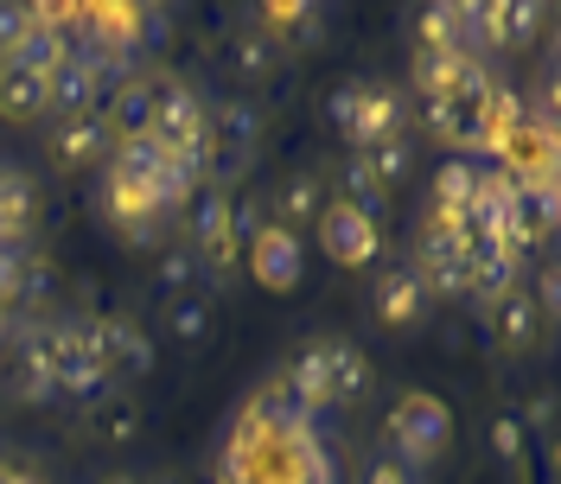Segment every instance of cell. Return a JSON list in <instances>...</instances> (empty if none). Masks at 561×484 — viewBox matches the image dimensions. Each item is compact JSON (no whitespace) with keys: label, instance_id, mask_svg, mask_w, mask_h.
Returning a JSON list of instances; mask_svg holds the SVG:
<instances>
[{"label":"cell","instance_id":"42","mask_svg":"<svg viewBox=\"0 0 561 484\" xmlns=\"http://www.w3.org/2000/svg\"><path fill=\"white\" fill-rule=\"evenodd\" d=\"M7 484H45V479H33V472H13V479H7Z\"/></svg>","mask_w":561,"mask_h":484},{"label":"cell","instance_id":"31","mask_svg":"<svg viewBox=\"0 0 561 484\" xmlns=\"http://www.w3.org/2000/svg\"><path fill=\"white\" fill-rule=\"evenodd\" d=\"M173 45V13L167 7H135V51H167Z\"/></svg>","mask_w":561,"mask_h":484},{"label":"cell","instance_id":"3","mask_svg":"<svg viewBox=\"0 0 561 484\" xmlns=\"http://www.w3.org/2000/svg\"><path fill=\"white\" fill-rule=\"evenodd\" d=\"M115 83H122V70H103V65H90V58L70 51L65 65L51 70V83H45V115H58V122H70V115H103L108 96H115Z\"/></svg>","mask_w":561,"mask_h":484},{"label":"cell","instance_id":"35","mask_svg":"<svg viewBox=\"0 0 561 484\" xmlns=\"http://www.w3.org/2000/svg\"><path fill=\"white\" fill-rule=\"evenodd\" d=\"M20 262H26V249H7L0 242V312L20 307Z\"/></svg>","mask_w":561,"mask_h":484},{"label":"cell","instance_id":"8","mask_svg":"<svg viewBox=\"0 0 561 484\" xmlns=\"http://www.w3.org/2000/svg\"><path fill=\"white\" fill-rule=\"evenodd\" d=\"M96 338H103V364L115 382H135L153 370V338L140 332L135 319H96Z\"/></svg>","mask_w":561,"mask_h":484},{"label":"cell","instance_id":"5","mask_svg":"<svg viewBox=\"0 0 561 484\" xmlns=\"http://www.w3.org/2000/svg\"><path fill=\"white\" fill-rule=\"evenodd\" d=\"M70 13H58V7H33V33L20 38L0 65L7 70H26V77H38V83H51V70L70 58V33H58Z\"/></svg>","mask_w":561,"mask_h":484},{"label":"cell","instance_id":"16","mask_svg":"<svg viewBox=\"0 0 561 484\" xmlns=\"http://www.w3.org/2000/svg\"><path fill=\"white\" fill-rule=\"evenodd\" d=\"M325 377H332V402H364L377 370H370V357L351 338H325Z\"/></svg>","mask_w":561,"mask_h":484},{"label":"cell","instance_id":"26","mask_svg":"<svg viewBox=\"0 0 561 484\" xmlns=\"http://www.w3.org/2000/svg\"><path fill=\"white\" fill-rule=\"evenodd\" d=\"M167 332H173L185 350H198L210 338V300L205 293H179L173 307H167Z\"/></svg>","mask_w":561,"mask_h":484},{"label":"cell","instance_id":"4","mask_svg":"<svg viewBox=\"0 0 561 484\" xmlns=\"http://www.w3.org/2000/svg\"><path fill=\"white\" fill-rule=\"evenodd\" d=\"M249 275L268 293H294L300 275H307V249H300V230H280V223H262L249 237Z\"/></svg>","mask_w":561,"mask_h":484},{"label":"cell","instance_id":"19","mask_svg":"<svg viewBox=\"0 0 561 484\" xmlns=\"http://www.w3.org/2000/svg\"><path fill=\"white\" fill-rule=\"evenodd\" d=\"M339 205L357 210V217H364L370 230H383V223H389V205H396V198H389L383 185H377V178L357 166V153H351V166L339 173Z\"/></svg>","mask_w":561,"mask_h":484},{"label":"cell","instance_id":"28","mask_svg":"<svg viewBox=\"0 0 561 484\" xmlns=\"http://www.w3.org/2000/svg\"><path fill=\"white\" fill-rule=\"evenodd\" d=\"M466 65V51H415V90L421 96H454V77Z\"/></svg>","mask_w":561,"mask_h":484},{"label":"cell","instance_id":"2","mask_svg":"<svg viewBox=\"0 0 561 484\" xmlns=\"http://www.w3.org/2000/svg\"><path fill=\"white\" fill-rule=\"evenodd\" d=\"M192 255L198 268H210L217 280L237 275V230H230V185L205 178L192 192Z\"/></svg>","mask_w":561,"mask_h":484},{"label":"cell","instance_id":"25","mask_svg":"<svg viewBox=\"0 0 561 484\" xmlns=\"http://www.w3.org/2000/svg\"><path fill=\"white\" fill-rule=\"evenodd\" d=\"M472 192H479V166H472V160H447V166L434 173V210H447V217H466Z\"/></svg>","mask_w":561,"mask_h":484},{"label":"cell","instance_id":"12","mask_svg":"<svg viewBox=\"0 0 561 484\" xmlns=\"http://www.w3.org/2000/svg\"><path fill=\"white\" fill-rule=\"evenodd\" d=\"M108 147H115V128H108L103 115H70V122H58V135H51V153L65 166H103Z\"/></svg>","mask_w":561,"mask_h":484},{"label":"cell","instance_id":"22","mask_svg":"<svg viewBox=\"0 0 561 484\" xmlns=\"http://www.w3.org/2000/svg\"><path fill=\"white\" fill-rule=\"evenodd\" d=\"M319 210H325V192H319V178H313V173L280 178V192H275V217H280V230L307 223V217H319Z\"/></svg>","mask_w":561,"mask_h":484},{"label":"cell","instance_id":"11","mask_svg":"<svg viewBox=\"0 0 561 484\" xmlns=\"http://www.w3.org/2000/svg\"><path fill=\"white\" fill-rule=\"evenodd\" d=\"M479 307H485L491 338H497L504 350H529V345H536L542 312H536V300H529L524 287H511V293H497V300H479Z\"/></svg>","mask_w":561,"mask_h":484},{"label":"cell","instance_id":"40","mask_svg":"<svg viewBox=\"0 0 561 484\" xmlns=\"http://www.w3.org/2000/svg\"><path fill=\"white\" fill-rule=\"evenodd\" d=\"M96 484H140L135 472H108V479H96Z\"/></svg>","mask_w":561,"mask_h":484},{"label":"cell","instance_id":"14","mask_svg":"<svg viewBox=\"0 0 561 484\" xmlns=\"http://www.w3.org/2000/svg\"><path fill=\"white\" fill-rule=\"evenodd\" d=\"M103 122L115 135H147V128H153V77H147V70H128V77L115 83Z\"/></svg>","mask_w":561,"mask_h":484},{"label":"cell","instance_id":"1","mask_svg":"<svg viewBox=\"0 0 561 484\" xmlns=\"http://www.w3.org/2000/svg\"><path fill=\"white\" fill-rule=\"evenodd\" d=\"M447 434H454V415L434 402V395H402L396 408H389V459L415 479L421 465H434L440 447H447Z\"/></svg>","mask_w":561,"mask_h":484},{"label":"cell","instance_id":"20","mask_svg":"<svg viewBox=\"0 0 561 484\" xmlns=\"http://www.w3.org/2000/svg\"><path fill=\"white\" fill-rule=\"evenodd\" d=\"M357 166H364V173H370V178L389 192V185H402V178H409V166H415V147H409V135L370 140V147L357 153Z\"/></svg>","mask_w":561,"mask_h":484},{"label":"cell","instance_id":"29","mask_svg":"<svg viewBox=\"0 0 561 484\" xmlns=\"http://www.w3.org/2000/svg\"><path fill=\"white\" fill-rule=\"evenodd\" d=\"M421 128H427V140H440V147H459L466 108H459L454 96H421Z\"/></svg>","mask_w":561,"mask_h":484},{"label":"cell","instance_id":"24","mask_svg":"<svg viewBox=\"0 0 561 484\" xmlns=\"http://www.w3.org/2000/svg\"><path fill=\"white\" fill-rule=\"evenodd\" d=\"M262 20H268V26H287V38H294L300 51H319V45H325V13L307 7V0H300V7H294V0H275Z\"/></svg>","mask_w":561,"mask_h":484},{"label":"cell","instance_id":"15","mask_svg":"<svg viewBox=\"0 0 561 484\" xmlns=\"http://www.w3.org/2000/svg\"><path fill=\"white\" fill-rule=\"evenodd\" d=\"M280 389L307 408V415H319V408H332V377H325V338L319 345H307L294 364H287V377H280Z\"/></svg>","mask_w":561,"mask_h":484},{"label":"cell","instance_id":"32","mask_svg":"<svg viewBox=\"0 0 561 484\" xmlns=\"http://www.w3.org/2000/svg\"><path fill=\"white\" fill-rule=\"evenodd\" d=\"M192 280H198V255H192V242L167 249V255H160V287L179 300V293H192Z\"/></svg>","mask_w":561,"mask_h":484},{"label":"cell","instance_id":"41","mask_svg":"<svg viewBox=\"0 0 561 484\" xmlns=\"http://www.w3.org/2000/svg\"><path fill=\"white\" fill-rule=\"evenodd\" d=\"M140 484H185L179 472H153V479H140Z\"/></svg>","mask_w":561,"mask_h":484},{"label":"cell","instance_id":"34","mask_svg":"<svg viewBox=\"0 0 561 484\" xmlns=\"http://www.w3.org/2000/svg\"><path fill=\"white\" fill-rule=\"evenodd\" d=\"M524 440H529V434H524V420H517V415L491 420V452H497V459H524Z\"/></svg>","mask_w":561,"mask_h":484},{"label":"cell","instance_id":"18","mask_svg":"<svg viewBox=\"0 0 561 484\" xmlns=\"http://www.w3.org/2000/svg\"><path fill=\"white\" fill-rule=\"evenodd\" d=\"M26 230H33V178L20 166H0V242L20 249Z\"/></svg>","mask_w":561,"mask_h":484},{"label":"cell","instance_id":"37","mask_svg":"<svg viewBox=\"0 0 561 484\" xmlns=\"http://www.w3.org/2000/svg\"><path fill=\"white\" fill-rule=\"evenodd\" d=\"M351 115H357V83H332V96H325V122L351 135Z\"/></svg>","mask_w":561,"mask_h":484},{"label":"cell","instance_id":"7","mask_svg":"<svg viewBox=\"0 0 561 484\" xmlns=\"http://www.w3.org/2000/svg\"><path fill=\"white\" fill-rule=\"evenodd\" d=\"M103 217L122 230L128 242H147V230L160 223V205H153V185H135V178L103 173Z\"/></svg>","mask_w":561,"mask_h":484},{"label":"cell","instance_id":"38","mask_svg":"<svg viewBox=\"0 0 561 484\" xmlns=\"http://www.w3.org/2000/svg\"><path fill=\"white\" fill-rule=\"evenodd\" d=\"M364 484H415V479H409V472H402V465H396V459L383 452V459H370V472H364Z\"/></svg>","mask_w":561,"mask_h":484},{"label":"cell","instance_id":"23","mask_svg":"<svg viewBox=\"0 0 561 484\" xmlns=\"http://www.w3.org/2000/svg\"><path fill=\"white\" fill-rule=\"evenodd\" d=\"M0 115H7V122H38V115H45V83L26 77V70L0 65Z\"/></svg>","mask_w":561,"mask_h":484},{"label":"cell","instance_id":"39","mask_svg":"<svg viewBox=\"0 0 561 484\" xmlns=\"http://www.w3.org/2000/svg\"><path fill=\"white\" fill-rule=\"evenodd\" d=\"M549 420H556V395H536L529 402V427H549Z\"/></svg>","mask_w":561,"mask_h":484},{"label":"cell","instance_id":"10","mask_svg":"<svg viewBox=\"0 0 561 484\" xmlns=\"http://www.w3.org/2000/svg\"><path fill=\"white\" fill-rule=\"evenodd\" d=\"M402 96L389 90V83H357V115H351V147L364 153L370 140H389V135H402Z\"/></svg>","mask_w":561,"mask_h":484},{"label":"cell","instance_id":"6","mask_svg":"<svg viewBox=\"0 0 561 484\" xmlns=\"http://www.w3.org/2000/svg\"><path fill=\"white\" fill-rule=\"evenodd\" d=\"M313 223H319V249H325L339 268H364V262H377V249H383V237H377V230H370L357 210L339 205V198L319 210Z\"/></svg>","mask_w":561,"mask_h":484},{"label":"cell","instance_id":"17","mask_svg":"<svg viewBox=\"0 0 561 484\" xmlns=\"http://www.w3.org/2000/svg\"><path fill=\"white\" fill-rule=\"evenodd\" d=\"M421 312H427V287H421L415 268H389L377 280V319L383 325H415Z\"/></svg>","mask_w":561,"mask_h":484},{"label":"cell","instance_id":"27","mask_svg":"<svg viewBox=\"0 0 561 484\" xmlns=\"http://www.w3.org/2000/svg\"><path fill=\"white\" fill-rule=\"evenodd\" d=\"M421 45H427V51H466V20H459L454 0H434V7L421 13Z\"/></svg>","mask_w":561,"mask_h":484},{"label":"cell","instance_id":"21","mask_svg":"<svg viewBox=\"0 0 561 484\" xmlns=\"http://www.w3.org/2000/svg\"><path fill=\"white\" fill-rule=\"evenodd\" d=\"M230 65H237V77H249V83H268V77H280V38L275 33H243L230 45Z\"/></svg>","mask_w":561,"mask_h":484},{"label":"cell","instance_id":"30","mask_svg":"<svg viewBox=\"0 0 561 484\" xmlns=\"http://www.w3.org/2000/svg\"><path fill=\"white\" fill-rule=\"evenodd\" d=\"M135 434H140V408L128 395H108L103 408H96V440H115V447H122V440H135Z\"/></svg>","mask_w":561,"mask_h":484},{"label":"cell","instance_id":"13","mask_svg":"<svg viewBox=\"0 0 561 484\" xmlns=\"http://www.w3.org/2000/svg\"><path fill=\"white\" fill-rule=\"evenodd\" d=\"M20 402H58V377H51V325H26V332H20Z\"/></svg>","mask_w":561,"mask_h":484},{"label":"cell","instance_id":"9","mask_svg":"<svg viewBox=\"0 0 561 484\" xmlns=\"http://www.w3.org/2000/svg\"><path fill=\"white\" fill-rule=\"evenodd\" d=\"M466 20H472L479 45L524 51L529 38H536V26H542V7H529V0H511V7H466Z\"/></svg>","mask_w":561,"mask_h":484},{"label":"cell","instance_id":"33","mask_svg":"<svg viewBox=\"0 0 561 484\" xmlns=\"http://www.w3.org/2000/svg\"><path fill=\"white\" fill-rule=\"evenodd\" d=\"M51 293H58V268L26 255V262H20V307H33V312H38L45 300H51Z\"/></svg>","mask_w":561,"mask_h":484},{"label":"cell","instance_id":"36","mask_svg":"<svg viewBox=\"0 0 561 484\" xmlns=\"http://www.w3.org/2000/svg\"><path fill=\"white\" fill-rule=\"evenodd\" d=\"M26 33H33V7H13V0H7V7H0V58H7Z\"/></svg>","mask_w":561,"mask_h":484}]
</instances>
